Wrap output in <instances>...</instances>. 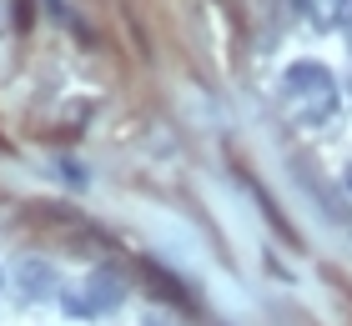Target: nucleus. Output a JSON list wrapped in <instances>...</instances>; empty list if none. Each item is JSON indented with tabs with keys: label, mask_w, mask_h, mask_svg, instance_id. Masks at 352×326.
Returning a JSON list of instances; mask_svg holds the SVG:
<instances>
[{
	"label": "nucleus",
	"mask_w": 352,
	"mask_h": 326,
	"mask_svg": "<svg viewBox=\"0 0 352 326\" xmlns=\"http://www.w3.org/2000/svg\"><path fill=\"white\" fill-rule=\"evenodd\" d=\"M282 95L297 110V121H307V126H322L338 110V80H332L327 65H312V60H302L282 75Z\"/></svg>",
	"instance_id": "nucleus-1"
},
{
	"label": "nucleus",
	"mask_w": 352,
	"mask_h": 326,
	"mask_svg": "<svg viewBox=\"0 0 352 326\" xmlns=\"http://www.w3.org/2000/svg\"><path fill=\"white\" fill-rule=\"evenodd\" d=\"M116 301H121V281H111L106 271H96V276H86V281L60 291V306H66L71 316H101Z\"/></svg>",
	"instance_id": "nucleus-2"
},
{
	"label": "nucleus",
	"mask_w": 352,
	"mask_h": 326,
	"mask_svg": "<svg viewBox=\"0 0 352 326\" xmlns=\"http://www.w3.org/2000/svg\"><path fill=\"white\" fill-rule=\"evenodd\" d=\"M297 10L307 15L312 25H322V30L352 25V0H297Z\"/></svg>",
	"instance_id": "nucleus-3"
},
{
	"label": "nucleus",
	"mask_w": 352,
	"mask_h": 326,
	"mask_svg": "<svg viewBox=\"0 0 352 326\" xmlns=\"http://www.w3.org/2000/svg\"><path fill=\"white\" fill-rule=\"evenodd\" d=\"M141 271H146V281H156V286L166 291V301H176V306H182V312H197V301L186 296V286L176 281V276H171L166 266H156V261H141Z\"/></svg>",
	"instance_id": "nucleus-4"
}]
</instances>
